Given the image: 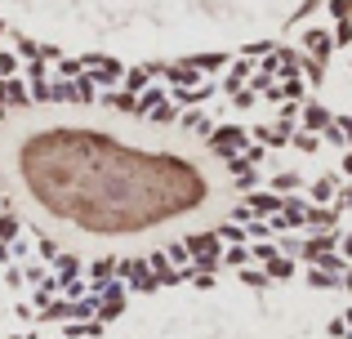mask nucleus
Wrapping results in <instances>:
<instances>
[{"mask_svg": "<svg viewBox=\"0 0 352 339\" xmlns=\"http://www.w3.org/2000/svg\"><path fill=\"white\" fill-rule=\"evenodd\" d=\"M0 339H352V0H0Z\"/></svg>", "mask_w": 352, "mask_h": 339, "instance_id": "obj_1", "label": "nucleus"}]
</instances>
